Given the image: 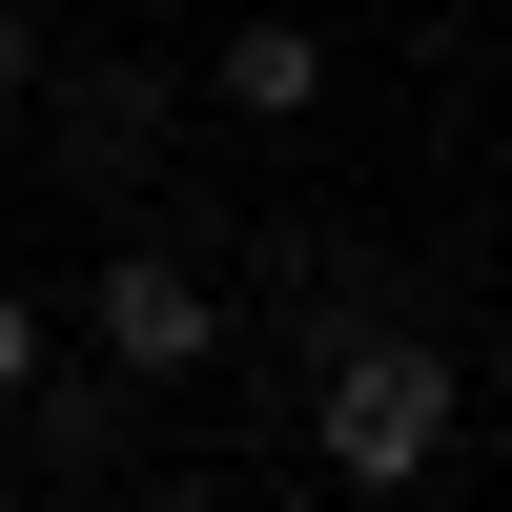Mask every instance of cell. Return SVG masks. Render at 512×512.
Wrapping results in <instances>:
<instances>
[{
	"mask_svg": "<svg viewBox=\"0 0 512 512\" xmlns=\"http://www.w3.org/2000/svg\"><path fill=\"white\" fill-rule=\"evenodd\" d=\"M451 431H472V369L410 349V328H349V349H328V390H308L328 492H410V472H451Z\"/></svg>",
	"mask_w": 512,
	"mask_h": 512,
	"instance_id": "6da1fadb",
	"label": "cell"
},
{
	"mask_svg": "<svg viewBox=\"0 0 512 512\" xmlns=\"http://www.w3.org/2000/svg\"><path fill=\"white\" fill-rule=\"evenodd\" d=\"M82 328H103V390H185V369L226 349V287H205L185 246H103V267H82Z\"/></svg>",
	"mask_w": 512,
	"mask_h": 512,
	"instance_id": "7a4b0ae2",
	"label": "cell"
},
{
	"mask_svg": "<svg viewBox=\"0 0 512 512\" xmlns=\"http://www.w3.org/2000/svg\"><path fill=\"white\" fill-rule=\"evenodd\" d=\"M41 103H62V123H41V144H62L82 185H123V164L164 144V82H144V62H41Z\"/></svg>",
	"mask_w": 512,
	"mask_h": 512,
	"instance_id": "3957f363",
	"label": "cell"
},
{
	"mask_svg": "<svg viewBox=\"0 0 512 512\" xmlns=\"http://www.w3.org/2000/svg\"><path fill=\"white\" fill-rule=\"evenodd\" d=\"M205 103H246V123H308V103H328V41L287 21V0H246V21H226V62H205Z\"/></svg>",
	"mask_w": 512,
	"mask_h": 512,
	"instance_id": "277c9868",
	"label": "cell"
},
{
	"mask_svg": "<svg viewBox=\"0 0 512 512\" xmlns=\"http://www.w3.org/2000/svg\"><path fill=\"white\" fill-rule=\"evenodd\" d=\"M21 390H41V287L0 267V410H21Z\"/></svg>",
	"mask_w": 512,
	"mask_h": 512,
	"instance_id": "5b68a950",
	"label": "cell"
},
{
	"mask_svg": "<svg viewBox=\"0 0 512 512\" xmlns=\"http://www.w3.org/2000/svg\"><path fill=\"white\" fill-rule=\"evenodd\" d=\"M41 62H62V41H41V0H0V103H41Z\"/></svg>",
	"mask_w": 512,
	"mask_h": 512,
	"instance_id": "8992f818",
	"label": "cell"
},
{
	"mask_svg": "<svg viewBox=\"0 0 512 512\" xmlns=\"http://www.w3.org/2000/svg\"><path fill=\"white\" fill-rule=\"evenodd\" d=\"M492 410H512V328H492Z\"/></svg>",
	"mask_w": 512,
	"mask_h": 512,
	"instance_id": "52a82bcc",
	"label": "cell"
}]
</instances>
